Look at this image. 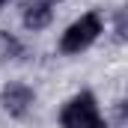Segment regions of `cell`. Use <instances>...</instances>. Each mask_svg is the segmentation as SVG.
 I'll return each instance as SVG.
<instances>
[{
	"mask_svg": "<svg viewBox=\"0 0 128 128\" xmlns=\"http://www.w3.org/2000/svg\"><path fill=\"white\" fill-rule=\"evenodd\" d=\"M60 125L63 128H107L104 116L98 113L92 92H80L72 101H66V107L60 110Z\"/></svg>",
	"mask_w": 128,
	"mask_h": 128,
	"instance_id": "cell-1",
	"label": "cell"
},
{
	"mask_svg": "<svg viewBox=\"0 0 128 128\" xmlns=\"http://www.w3.org/2000/svg\"><path fill=\"white\" fill-rule=\"evenodd\" d=\"M101 30H104L101 15H98V12H86V15H80V18L63 33L60 51H63V54H80V51H86L98 36H101Z\"/></svg>",
	"mask_w": 128,
	"mask_h": 128,
	"instance_id": "cell-2",
	"label": "cell"
},
{
	"mask_svg": "<svg viewBox=\"0 0 128 128\" xmlns=\"http://www.w3.org/2000/svg\"><path fill=\"white\" fill-rule=\"evenodd\" d=\"M33 101H36V96L27 84H6L0 90V104L9 116H24L33 107Z\"/></svg>",
	"mask_w": 128,
	"mask_h": 128,
	"instance_id": "cell-3",
	"label": "cell"
},
{
	"mask_svg": "<svg viewBox=\"0 0 128 128\" xmlns=\"http://www.w3.org/2000/svg\"><path fill=\"white\" fill-rule=\"evenodd\" d=\"M51 18H54V12H51L48 0H36L24 9V27L27 30H45L51 24Z\"/></svg>",
	"mask_w": 128,
	"mask_h": 128,
	"instance_id": "cell-4",
	"label": "cell"
},
{
	"mask_svg": "<svg viewBox=\"0 0 128 128\" xmlns=\"http://www.w3.org/2000/svg\"><path fill=\"white\" fill-rule=\"evenodd\" d=\"M0 45H3V51H6V54H12V57H18V54H21V45H18L12 36H0Z\"/></svg>",
	"mask_w": 128,
	"mask_h": 128,
	"instance_id": "cell-5",
	"label": "cell"
},
{
	"mask_svg": "<svg viewBox=\"0 0 128 128\" xmlns=\"http://www.w3.org/2000/svg\"><path fill=\"white\" fill-rule=\"evenodd\" d=\"M119 116H122V119H125V122H128V98H125V101H122V104H119Z\"/></svg>",
	"mask_w": 128,
	"mask_h": 128,
	"instance_id": "cell-6",
	"label": "cell"
},
{
	"mask_svg": "<svg viewBox=\"0 0 128 128\" xmlns=\"http://www.w3.org/2000/svg\"><path fill=\"white\" fill-rule=\"evenodd\" d=\"M3 3H6V0H0V6H3Z\"/></svg>",
	"mask_w": 128,
	"mask_h": 128,
	"instance_id": "cell-7",
	"label": "cell"
},
{
	"mask_svg": "<svg viewBox=\"0 0 128 128\" xmlns=\"http://www.w3.org/2000/svg\"><path fill=\"white\" fill-rule=\"evenodd\" d=\"M48 3H54V0H48Z\"/></svg>",
	"mask_w": 128,
	"mask_h": 128,
	"instance_id": "cell-8",
	"label": "cell"
}]
</instances>
